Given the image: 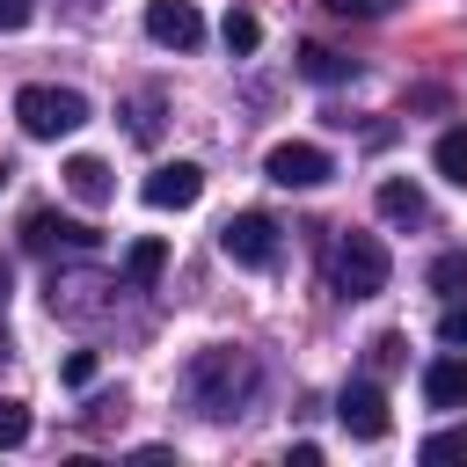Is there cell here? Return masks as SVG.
I'll list each match as a JSON object with an SVG mask.
<instances>
[{
    "instance_id": "cell-21",
    "label": "cell",
    "mask_w": 467,
    "mask_h": 467,
    "mask_svg": "<svg viewBox=\"0 0 467 467\" xmlns=\"http://www.w3.org/2000/svg\"><path fill=\"white\" fill-rule=\"evenodd\" d=\"M66 379H73V387H88V379H95V358H88V350H73V358H66Z\"/></svg>"
},
{
    "instance_id": "cell-12",
    "label": "cell",
    "mask_w": 467,
    "mask_h": 467,
    "mask_svg": "<svg viewBox=\"0 0 467 467\" xmlns=\"http://www.w3.org/2000/svg\"><path fill=\"white\" fill-rule=\"evenodd\" d=\"M161 270H168V241H131V255H124V285L131 292H146V285H161Z\"/></svg>"
},
{
    "instance_id": "cell-3",
    "label": "cell",
    "mask_w": 467,
    "mask_h": 467,
    "mask_svg": "<svg viewBox=\"0 0 467 467\" xmlns=\"http://www.w3.org/2000/svg\"><path fill=\"white\" fill-rule=\"evenodd\" d=\"M15 117H22V131L29 139H66V131H80L88 124V95H73V88H22L15 95Z\"/></svg>"
},
{
    "instance_id": "cell-6",
    "label": "cell",
    "mask_w": 467,
    "mask_h": 467,
    "mask_svg": "<svg viewBox=\"0 0 467 467\" xmlns=\"http://www.w3.org/2000/svg\"><path fill=\"white\" fill-rule=\"evenodd\" d=\"M263 175H270V182H285V190H314V182H328L336 168H328V153H321V146L285 139V146H270V153H263Z\"/></svg>"
},
{
    "instance_id": "cell-10",
    "label": "cell",
    "mask_w": 467,
    "mask_h": 467,
    "mask_svg": "<svg viewBox=\"0 0 467 467\" xmlns=\"http://www.w3.org/2000/svg\"><path fill=\"white\" fill-rule=\"evenodd\" d=\"M423 401L431 409H467V358H431L423 365Z\"/></svg>"
},
{
    "instance_id": "cell-8",
    "label": "cell",
    "mask_w": 467,
    "mask_h": 467,
    "mask_svg": "<svg viewBox=\"0 0 467 467\" xmlns=\"http://www.w3.org/2000/svg\"><path fill=\"white\" fill-rule=\"evenodd\" d=\"M146 36L168 44V51H190V44L204 36V22H197L190 0H146Z\"/></svg>"
},
{
    "instance_id": "cell-14",
    "label": "cell",
    "mask_w": 467,
    "mask_h": 467,
    "mask_svg": "<svg viewBox=\"0 0 467 467\" xmlns=\"http://www.w3.org/2000/svg\"><path fill=\"white\" fill-rule=\"evenodd\" d=\"M66 190H73L80 204H102V197H109V168H102L95 153H80V161H66Z\"/></svg>"
},
{
    "instance_id": "cell-24",
    "label": "cell",
    "mask_w": 467,
    "mask_h": 467,
    "mask_svg": "<svg viewBox=\"0 0 467 467\" xmlns=\"http://www.w3.org/2000/svg\"><path fill=\"white\" fill-rule=\"evenodd\" d=\"M387 0H328V15H379Z\"/></svg>"
},
{
    "instance_id": "cell-22",
    "label": "cell",
    "mask_w": 467,
    "mask_h": 467,
    "mask_svg": "<svg viewBox=\"0 0 467 467\" xmlns=\"http://www.w3.org/2000/svg\"><path fill=\"white\" fill-rule=\"evenodd\" d=\"M29 7H36V0H0V29H22V22H29Z\"/></svg>"
},
{
    "instance_id": "cell-4",
    "label": "cell",
    "mask_w": 467,
    "mask_h": 467,
    "mask_svg": "<svg viewBox=\"0 0 467 467\" xmlns=\"http://www.w3.org/2000/svg\"><path fill=\"white\" fill-rule=\"evenodd\" d=\"M336 423L358 438V445H379L387 431H394V416H387V394H379V379H350L343 394H336Z\"/></svg>"
},
{
    "instance_id": "cell-15",
    "label": "cell",
    "mask_w": 467,
    "mask_h": 467,
    "mask_svg": "<svg viewBox=\"0 0 467 467\" xmlns=\"http://www.w3.org/2000/svg\"><path fill=\"white\" fill-rule=\"evenodd\" d=\"M431 161H438V175H445V182H460V190H467V124H452V131H438V146H431Z\"/></svg>"
},
{
    "instance_id": "cell-16",
    "label": "cell",
    "mask_w": 467,
    "mask_h": 467,
    "mask_svg": "<svg viewBox=\"0 0 467 467\" xmlns=\"http://www.w3.org/2000/svg\"><path fill=\"white\" fill-rule=\"evenodd\" d=\"M219 36H226V51H255V44H263V22H255V15H248V7H234V15H226V29H219Z\"/></svg>"
},
{
    "instance_id": "cell-25",
    "label": "cell",
    "mask_w": 467,
    "mask_h": 467,
    "mask_svg": "<svg viewBox=\"0 0 467 467\" xmlns=\"http://www.w3.org/2000/svg\"><path fill=\"white\" fill-rule=\"evenodd\" d=\"M0 306H7V263H0Z\"/></svg>"
},
{
    "instance_id": "cell-20",
    "label": "cell",
    "mask_w": 467,
    "mask_h": 467,
    "mask_svg": "<svg viewBox=\"0 0 467 467\" xmlns=\"http://www.w3.org/2000/svg\"><path fill=\"white\" fill-rule=\"evenodd\" d=\"M22 438H29V409H22V401H0V452L22 445Z\"/></svg>"
},
{
    "instance_id": "cell-11",
    "label": "cell",
    "mask_w": 467,
    "mask_h": 467,
    "mask_svg": "<svg viewBox=\"0 0 467 467\" xmlns=\"http://www.w3.org/2000/svg\"><path fill=\"white\" fill-rule=\"evenodd\" d=\"M379 219H394V226H423V219H431V204H423V190H416V182L387 175V182H379Z\"/></svg>"
},
{
    "instance_id": "cell-27",
    "label": "cell",
    "mask_w": 467,
    "mask_h": 467,
    "mask_svg": "<svg viewBox=\"0 0 467 467\" xmlns=\"http://www.w3.org/2000/svg\"><path fill=\"white\" fill-rule=\"evenodd\" d=\"M0 350H7V343H0Z\"/></svg>"
},
{
    "instance_id": "cell-26",
    "label": "cell",
    "mask_w": 467,
    "mask_h": 467,
    "mask_svg": "<svg viewBox=\"0 0 467 467\" xmlns=\"http://www.w3.org/2000/svg\"><path fill=\"white\" fill-rule=\"evenodd\" d=\"M0 182H7V168H0Z\"/></svg>"
},
{
    "instance_id": "cell-23",
    "label": "cell",
    "mask_w": 467,
    "mask_h": 467,
    "mask_svg": "<svg viewBox=\"0 0 467 467\" xmlns=\"http://www.w3.org/2000/svg\"><path fill=\"white\" fill-rule=\"evenodd\" d=\"M394 358H401V336H379V343H372V365H379V372H387V365H394Z\"/></svg>"
},
{
    "instance_id": "cell-13",
    "label": "cell",
    "mask_w": 467,
    "mask_h": 467,
    "mask_svg": "<svg viewBox=\"0 0 467 467\" xmlns=\"http://www.w3.org/2000/svg\"><path fill=\"white\" fill-rule=\"evenodd\" d=\"M299 73H306V80H321V88H336V80H350L358 66H350L343 51H328V44H299Z\"/></svg>"
},
{
    "instance_id": "cell-5",
    "label": "cell",
    "mask_w": 467,
    "mask_h": 467,
    "mask_svg": "<svg viewBox=\"0 0 467 467\" xmlns=\"http://www.w3.org/2000/svg\"><path fill=\"white\" fill-rule=\"evenodd\" d=\"M219 248H226L241 270H270V263H277V226H270V212H234V219L219 226Z\"/></svg>"
},
{
    "instance_id": "cell-17",
    "label": "cell",
    "mask_w": 467,
    "mask_h": 467,
    "mask_svg": "<svg viewBox=\"0 0 467 467\" xmlns=\"http://www.w3.org/2000/svg\"><path fill=\"white\" fill-rule=\"evenodd\" d=\"M423 460H431V467L467 460V431H431V438H423Z\"/></svg>"
},
{
    "instance_id": "cell-2",
    "label": "cell",
    "mask_w": 467,
    "mask_h": 467,
    "mask_svg": "<svg viewBox=\"0 0 467 467\" xmlns=\"http://www.w3.org/2000/svg\"><path fill=\"white\" fill-rule=\"evenodd\" d=\"M387 248L372 241V234H343L336 241V255H328V285L343 292V299H372V292H387Z\"/></svg>"
},
{
    "instance_id": "cell-19",
    "label": "cell",
    "mask_w": 467,
    "mask_h": 467,
    "mask_svg": "<svg viewBox=\"0 0 467 467\" xmlns=\"http://www.w3.org/2000/svg\"><path fill=\"white\" fill-rule=\"evenodd\" d=\"M438 343H445V350H467V299H452V306L438 314Z\"/></svg>"
},
{
    "instance_id": "cell-7",
    "label": "cell",
    "mask_w": 467,
    "mask_h": 467,
    "mask_svg": "<svg viewBox=\"0 0 467 467\" xmlns=\"http://www.w3.org/2000/svg\"><path fill=\"white\" fill-rule=\"evenodd\" d=\"M204 197V168L197 161H161L153 175H146V204L153 212H190Z\"/></svg>"
},
{
    "instance_id": "cell-9",
    "label": "cell",
    "mask_w": 467,
    "mask_h": 467,
    "mask_svg": "<svg viewBox=\"0 0 467 467\" xmlns=\"http://www.w3.org/2000/svg\"><path fill=\"white\" fill-rule=\"evenodd\" d=\"M22 248H36V255H51V248H95V226H80V219H58V212H29L22 219Z\"/></svg>"
},
{
    "instance_id": "cell-1",
    "label": "cell",
    "mask_w": 467,
    "mask_h": 467,
    "mask_svg": "<svg viewBox=\"0 0 467 467\" xmlns=\"http://www.w3.org/2000/svg\"><path fill=\"white\" fill-rule=\"evenodd\" d=\"M255 387H263V372H255V358L234 350V343H212V350H197V358L182 365V401H190L204 423L241 416V409L255 401Z\"/></svg>"
},
{
    "instance_id": "cell-18",
    "label": "cell",
    "mask_w": 467,
    "mask_h": 467,
    "mask_svg": "<svg viewBox=\"0 0 467 467\" xmlns=\"http://www.w3.org/2000/svg\"><path fill=\"white\" fill-rule=\"evenodd\" d=\"M431 285H438V292H460V285H467V248L438 255V263H431Z\"/></svg>"
}]
</instances>
